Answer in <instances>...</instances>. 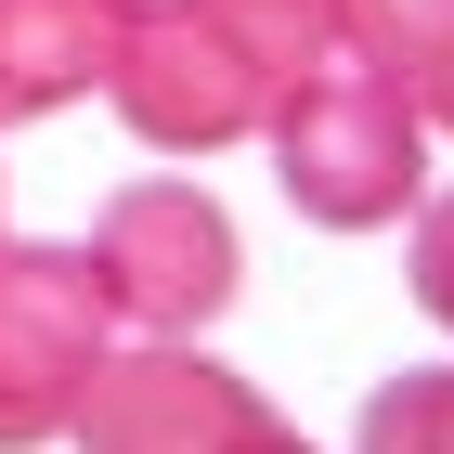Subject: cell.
<instances>
[{
	"label": "cell",
	"instance_id": "1",
	"mask_svg": "<svg viewBox=\"0 0 454 454\" xmlns=\"http://www.w3.org/2000/svg\"><path fill=\"white\" fill-rule=\"evenodd\" d=\"M312 52H325V0H169L117 27L105 105L156 156H221V143H260V117L299 91Z\"/></svg>",
	"mask_w": 454,
	"mask_h": 454
},
{
	"label": "cell",
	"instance_id": "2",
	"mask_svg": "<svg viewBox=\"0 0 454 454\" xmlns=\"http://www.w3.org/2000/svg\"><path fill=\"white\" fill-rule=\"evenodd\" d=\"M260 143H273V182H286V208L312 221V234H377V221H403L428 195L416 91L389 66H364V52H338V39H325L312 66H299V91L260 117Z\"/></svg>",
	"mask_w": 454,
	"mask_h": 454
},
{
	"label": "cell",
	"instance_id": "3",
	"mask_svg": "<svg viewBox=\"0 0 454 454\" xmlns=\"http://www.w3.org/2000/svg\"><path fill=\"white\" fill-rule=\"evenodd\" d=\"M91 286L130 338H208L247 286V247H234V208L208 182H130L105 195L91 221Z\"/></svg>",
	"mask_w": 454,
	"mask_h": 454
},
{
	"label": "cell",
	"instance_id": "4",
	"mask_svg": "<svg viewBox=\"0 0 454 454\" xmlns=\"http://www.w3.org/2000/svg\"><path fill=\"white\" fill-rule=\"evenodd\" d=\"M105 350H117V312L91 286V247H13L0 234V454L66 442Z\"/></svg>",
	"mask_w": 454,
	"mask_h": 454
},
{
	"label": "cell",
	"instance_id": "5",
	"mask_svg": "<svg viewBox=\"0 0 454 454\" xmlns=\"http://www.w3.org/2000/svg\"><path fill=\"white\" fill-rule=\"evenodd\" d=\"M273 403L195 338H143V350H105L91 389H78L66 442L78 454H273Z\"/></svg>",
	"mask_w": 454,
	"mask_h": 454
},
{
	"label": "cell",
	"instance_id": "6",
	"mask_svg": "<svg viewBox=\"0 0 454 454\" xmlns=\"http://www.w3.org/2000/svg\"><path fill=\"white\" fill-rule=\"evenodd\" d=\"M105 66H117L105 0H0V130L66 117L78 91H105Z\"/></svg>",
	"mask_w": 454,
	"mask_h": 454
},
{
	"label": "cell",
	"instance_id": "7",
	"mask_svg": "<svg viewBox=\"0 0 454 454\" xmlns=\"http://www.w3.org/2000/svg\"><path fill=\"white\" fill-rule=\"evenodd\" d=\"M325 39L364 52V66H389L403 91H416V78L454 52V0H325Z\"/></svg>",
	"mask_w": 454,
	"mask_h": 454
},
{
	"label": "cell",
	"instance_id": "8",
	"mask_svg": "<svg viewBox=\"0 0 454 454\" xmlns=\"http://www.w3.org/2000/svg\"><path fill=\"white\" fill-rule=\"evenodd\" d=\"M350 454H454V364H403V377L364 389Z\"/></svg>",
	"mask_w": 454,
	"mask_h": 454
},
{
	"label": "cell",
	"instance_id": "9",
	"mask_svg": "<svg viewBox=\"0 0 454 454\" xmlns=\"http://www.w3.org/2000/svg\"><path fill=\"white\" fill-rule=\"evenodd\" d=\"M416 312L454 325V195H416Z\"/></svg>",
	"mask_w": 454,
	"mask_h": 454
},
{
	"label": "cell",
	"instance_id": "10",
	"mask_svg": "<svg viewBox=\"0 0 454 454\" xmlns=\"http://www.w3.org/2000/svg\"><path fill=\"white\" fill-rule=\"evenodd\" d=\"M416 117H428V130H454V52H442V66L416 78Z\"/></svg>",
	"mask_w": 454,
	"mask_h": 454
},
{
	"label": "cell",
	"instance_id": "11",
	"mask_svg": "<svg viewBox=\"0 0 454 454\" xmlns=\"http://www.w3.org/2000/svg\"><path fill=\"white\" fill-rule=\"evenodd\" d=\"M105 13H117V27H130V13H169V0H105Z\"/></svg>",
	"mask_w": 454,
	"mask_h": 454
},
{
	"label": "cell",
	"instance_id": "12",
	"mask_svg": "<svg viewBox=\"0 0 454 454\" xmlns=\"http://www.w3.org/2000/svg\"><path fill=\"white\" fill-rule=\"evenodd\" d=\"M273 454H312V442H299V428H273Z\"/></svg>",
	"mask_w": 454,
	"mask_h": 454
}]
</instances>
